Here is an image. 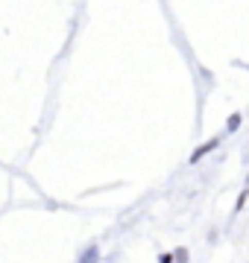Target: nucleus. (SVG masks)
Listing matches in <instances>:
<instances>
[{"label": "nucleus", "instance_id": "nucleus-1", "mask_svg": "<svg viewBox=\"0 0 249 263\" xmlns=\"http://www.w3.org/2000/svg\"><path fill=\"white\" fill-rule=\"evenodd\" d=\"M217 146H220V138H211V141H205L202 146H197V149L191 152V164H200V161L205 158V155H211Z\"/></svg>", "mask_w": 249, "mask_h": 263}, {"label": "nucleus", "instance_id": "nucleus-2", "mask_svg": "<svg viewBox=\"0 0 249 263\" xmlns=\"http://www.w3.org/2000/svg\"><path fill=\"white\" fill-rule=\"evenodd\" d=\"M240 126H243V114H240V111H232L229 120H226V135H235Z\"/></svg>", "mask_w": 249, "mask_h": 263}, {"label": "nucleus", "instance_id": "nucleus-6", "mask_svg": "<svg viewBox=\"0 0 249 263\" xmlns=\"http://www.w3.org/2000/svg\"><path fill=\"white\" fill-rule=\"evenodd\" d=\"M158 263H176V254H173V252H164V254H158Z\"/></svg>", "mask_w": 249, "mask_h": 263}, {"label": "nucleus", "instance_id": "nucleus-4", "mask_svg": "<svg viewBox=\"0 0 249 263\" xmlns=\"http://www.w3.org/2000/svg\"><path fill=\"white\" fill-rule=\"evenodd\" d=\"M97 257H100V252H97V246H91V249L82 254V260H79V263H97Z\"/></svg>", "mask_w": 249, "mask_h": 263}, {"label": "nucleus", "instance_id": "nucleus-5", "mask_svg": "<svg viewBox=\"0 0 249 263\" xmlns=\"http://www.w3.org/2000/svg\"><path fill=\"white\" fill-rule=\"evenodd\" d=\"M176 263H188V249H176Z\"/></svg>", "mask_w": 249, "mask_h": 263}, {"label": "nucleus", "instance_id": "nucleus-3", "mask_svg": "<svg viewBox=\"0 0 249 263\" xmlns=\"http://www.w3.org/2000/svg\"><path fill=\"white\" fill-rule=\"evenodd\" d=\"M246 199H249V181H246V187L240 190L238 202H235V211H243V205H246Z\"/></svg>", "mask_w": 249, "mask_h": 263}]
</instances>
